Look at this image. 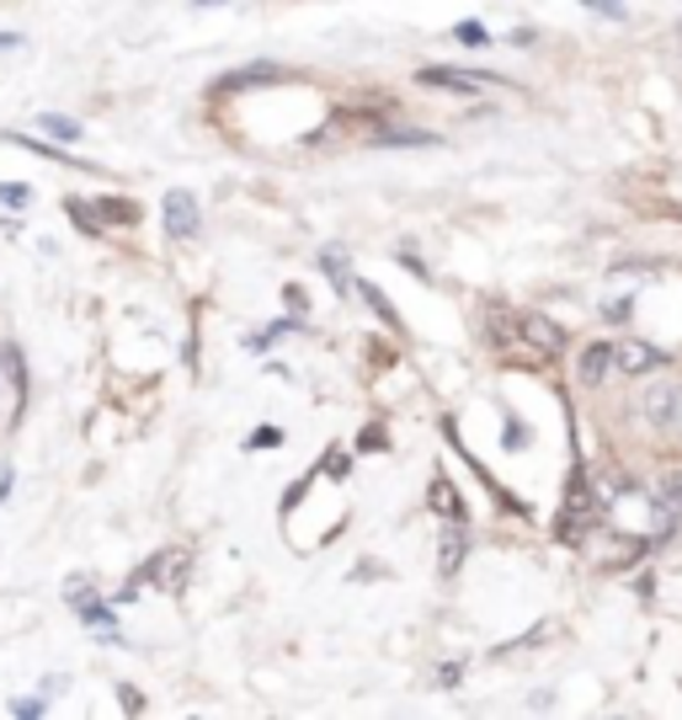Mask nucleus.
I'll use <instances>...</instances> for the list:
<instances>
[{
  "instance_id": "f257e3e1",
  "label": "nucleus",
  "mask_w": 682,
  "mask_h": 720,
  "mask_svg": "<svg viewBox=\"0 0 682 720\" xmlns=\"http://www.w3.org/2000/svg\"><path fill=\"white\" fill-rule=\"evenodd\" d=\"M416 81L432 91H453V96H470L480 86H502V75H485V70H453V64H421Z\"/></svg>"
},
{
  "instance_id": "f03ea898",
  "label": "nucleus",
  "mask_w": 682,
  "mask_h": 720,
  "mask_svg": "<svg viewBox=\"0 0 682 720\" xmlns=\"http://www.w3.org/2000/svg\"><path fill=\"white\" fill-rule=\"evenodd\" d=\"M640 411H646V421L655 432H682V385H672V379L651 385L640 395Z\"/></svg>"
},
{
  "instance_id": "7ed1b4c3",
  "label": "nucleus",
  "mask_w": 682,
  "mask_h": 720,
  "mask_svg": "<svg viewBox=\"0 0 682 720\" xmlns=\"http://www.w3.org/2000/svg\"><path fill=\"white\" fill-rule=\"evenodd\" d=\"M517 342L528 347V353H538V358H555L565 347V331L549 321V315H538V310H523L517 315Z\"/></svg>"
},
{
  "instance_id": "20e7f679",
  "label": "nucleus",
  "mask_w": 682,
  "mask_h": 720,
  "mask_svg": "<svg viewBox=\"0 0 682 720\" xmlns=\"http://www.w3.org/2000/svg\"><path fill=\"white\" fill-rule=\"evenodd\" d=\"M187 571H192L187 550H160V555H155V561H149V566L139 571V576H145V582H155V587H166V593H181Z\"/></svg>"
},
{
  "instance_id": "39448f33",
  "label": "nucleus",
  "mask_w": 682,
  "mask_h": 720,
  "mask_svg": "<svg viewBox=\"0 0 682 720\" xmlns=\"http://www.w3.org/2000/svg\"><path fill=\"white\" fill-rule=\"evenodd\" d=\"M198 225H203V219H198V198L181 192V187H171V192H166V230H171L177 240H192L198 236Z\"/></svg>"
},
{
  "instance_id": "423d86ee",
  "label": "nucleus",
  "mask_w": 682,
  "mask_h": 720,
  "mask_svg": "<svg viewBox=\"0 0 682 720\" xmlns=\"http://www.w3.org/2000/svg\"><path fill=\"white\" fill-rule=\"evenodd\" d=\"M592 518H597V508L587 502V480L576 476L570 480V497H565V512H560V529H555V534H560V540H576Z\"/></svg>"
},
{
  "instance_id": "0eeeda50",
  "label": "nucleus",
  "mask_w": 682,
  "mask_h": 720,
  "mask_svg": "<svg viewBox=\"0 0 682 720\" xmlns=\"http://www.w3.org/2000/svg\"><path fill=\"white\" fill-rule=\"evenodd\" d=\"M277 81H288V70L283 64H245V70H230L224 81H219V96H235V91H251V86H277Z\"/></svg>"
},
{
  "instance_id": "6e6552de",
  "label": "nucleus",
  "mask_w": 682,
  "mask_h": 720,
  "mask_svg": "<svg viewBox=\"0 0 682 720\" xmlns=\"http://www.w3.org/2000/svg\"><path fill=\"white\" fill-rule=\"evenodd\" d=\"M427 508L438 512V518H443V523H464V518H470V508H464V497H459V491H453V480H432V486H427Z\"/></svg>"
},
{
  "instance_id": "1a4fd4ad",
  "label": "nucleus",
  "mask_w": 682,
  "mask_h": 720,
  "mask_svg": "<svg viewBox=\"0 0 682 720\" xmlns=\"http://www.w3.org/2000/svg\"><path fill=\"white\" fill-rule=\"evenodd\" d=\"M464 555H470V540H464V523H448L443 540H438V571L453 576V571L464 566Z\"/></svg>"
},
{
  "instance_id": "9d476101",
  "label": "nucleus",
  "mask_w": 682,
  "mask_h": 720,
  "mask_svg": "<svg viewBox=\"0 0 682 720\" xmlns=\"http://www.w3.org/2000/svg\"><path fill=\"white\" fill-rule=\"evenodd\" d=\"M613 363H619L623 374H651V368L667 363V353H661V347H646V342H634V347H613Z\"/></svg>"
},
{
  "instance_id": "9b49d317",
  "label": "nucleus",
  "mask_w": 682,
  "mask_h": 720,
  "mask_svg": "<svg viewBox=\"0 0 682 720\" xmlns=\"http://www.w3.org/2000/svg\"><path fill=\"white\" fill-rule=\"evenodd\" d=\"M608 368H613V347H608V342H592V347L581 353V385L597 390V385L608 379Z\"/></svg>"
},
{
  "instance_id": "f8f14e48",
  "label": "nucleus",
  "mask_w": 682,
  "mask_h": 720,
  "mask_svg": "<svg viewBox=\"0 0 682 720\" xmlns=\"http://www.w3.org/2000/svg\"><path fill=\"white\" fill-rule=\"evenodd\" d=\"M655 502L678 518L682 512V470H661V480H655Z\"/></svg>"
},
{
  "instance_id": "ddd939ff",
  "label": "nucleus",
  "mask_w": 682,
  "mask_h": 720,
  "mask_svg": "<svg viewBox=\"0 0 682 720\" xmlns=\"http://www.w3.org/2000/svg\"><path fill=\"white\" fill-rule=\"evenodd\" d=\"M96 213H102V219H113V225H134V219H139V209H134L128 198H102V204H96Z\"/></svg>"
},
{
  "instance_id": "4468645a",
  "label": "nucleus",
  "mask_w": 682,
  "mask_h": 720,
  "mask_svg": "<svg viewBox=\"0 0 682 720\" xmlns=\"http://www.w3.org/2000/svg\"><path fill=\"white\" fill-rule=\"evenodd\" d=\"M64 209L75 213V225H81L86 236H96V230H102V213H96V204H86V198H70Z\"/></svg>"
},
{
  "instance_id": "2eb2a0df",
  "label": "nucleus",
  "mask_w": 682,
  "mask_h": 720,
  "mask_svg": "<svg viewBox=\"0 0 682 720\" xmlns=\"http://www.w3.org/2000/svg\"><path fill=\"white\" fill-rule=\"evenodd\" d=\"M512 336H517V315L491 310V342H496V347H512Z\"/></svg>"
},
{
  "instance_id": "dca6fc26",
  "label": "nucleus",
  "mask_w": 682,
  "mask_h": 720,
  "mask_svg": "<svg viewBox=\"0 0 682 720\" xmlns=\"http://www.w3.org/2000/svg\"><path fill=\"white\" fill-rule=\"evenodd\" d=\"M43 128H49L54 139H64V145H70V139H81V123H75V118H60V113H43Z\"/></svg>"
},
{
  "instance_id": "f3484780",
  "label": "nucleus",
  "mask_w": 682,
  "mask_h": 720,
  "mask_svg": "<svg viewBox=\"0 0 682 720\" xmlns=\"http://www.w3.org/2000/svg\"><path fill=\"white\" fill-rule=\"evenodd\" d=\"M374 145H438V134H416V128H400V134H374Z\"/></svg>"
},
{
  "instance_id": "a211bd4d",
  "label": "nucleus",
  "mask_w": 682,
  "mask_h": 720,
  "mask_svg": "<svg viewBox=\"0 0 682 720\" xmlns=\"http://www.w3.org/2000/svg\"><path fill=\"white\" fill-rule=\"evenodd\" d=\"M321 268L330 272V283H336V289H347V257H336V251H326V257H321Z\"/></svg>"
},
{
  "instance_id": "6ab92c4d",
  "label": "nucleus",
  "mask_w": 682,
  "mask_h": 720,
  "mask_svg": "<svg viewBox=\"0 0 682 720\" xmlns=\"http://www.w3.org/2000/svg\"><path fill=\"white\" fill-rule=\"evenodd\" d=\"M357 294H363V300L374 304V310H379V315H385L389 326H395V310H389V300H385V294H379V289H374V283H357Z\"/></svg>"
},
{
  "instance_id": "aec40b11",
  "label": "nucleus",
  "mask_w": 682,
  "mask_h": 720,
  "mask_svg": "<svg viewBox=\"0 0 682 720\" xmlns=\"http://www.w3.org/2000/svg\"><path fill=\"white\" fill-rule=\"evenodd\" d=\"M581 6H592V11H602L608 22H623V17H629V6H623V0H581Z\"/></svg>"
},
{
  "instance_id": "412c9836",
  "label": "nucleus",
  "mask_w": 682,
  "mask_h": 720,
  "mask_svg": "<svg viewBox=\"0 0 682 720\" xmlns=\"http://www.w3.org/2000/svg\"><path fill=\"white\" fill-rule=\"evenodd\" d=\"M0 198H6V209H28V204H32L28 187H0Z\"/></svg>"
},
{
  "instance_id": "4be33fe9",
  "label": "nucleus",
  "mask_w": 682,
  "mask_h": 720,
  "mask_svg": "<svg viewBox=\"0 0 682 720\" xmlns=\"http://www.w3.org/2000/svg\"><path fill=\"white\" fill-rule=\"evenodd\" d=\"M523 444H528V427L512 417V421H506V449H523Z\"/></svg>"
},
{
  "instance_id": "5701e85b",
  "label": "nucleus",
  "mask_w": 682,
  "mask_h": 720,
  "mask_svg": "<svg viewBox=\"0 0 682 720\" xmlns=\"http://www.w3.org/2000/svg\"><path fill=\"white\" fill-rule=\"evenodd\" d=\"M347 470H353V459H347V453H330V459H326V476L330 480H347Z\"/></svg>"
},
{
  "instance_id": "b1692460",
  "label": "nucleus",
  "mask_w": 682,
  "mask_h": 720,
  "mask_svg": "<svg viewBox=\"0 0 682 720\" xmlns=\"http://www.w3.org/2000/svg\"><path fill=\"white\" fill-rule=\"evenodd\" d=\"M277 444H283V432H277V427H262V432L251 438V449H277Z\"/></svg>"
},
{
  "instance_id": "393cba45",
  "label": "nucleus",
  "mask_w": 682,
  "mask_h": 720,
  "mask_svg": "<svg viewBox=\"0 0 682 720\" xmlns=\"http://www.w3.org/2000/svg\"><path fill=\"white\" fill-rule=\"evenodd\" d=\"M389 438H385V427L374 421V427H363V449H385Z\"/></svg>"
},
{
  "instance_id": "a878e982",
  "label": "nucleus",
  "mask_w": 682,
  "mask_h": 720,
  "mask_svg": "<svg viewBox=\"0 0 682 720\" xmlns=\"http://www.w3.org/2000/svg\"><path fill=\"white\" fill-rule=\"evenodd\" d=\"M459 43H485V28L480 22H459Z\"/></svg>"
},
{
  "instance_id": "bb28decb",
  "label": "nucleus",
  "mask_w": 682,
  "mask_h": 720,
  "mask_svg": "<svg viewBox=\"0 0 682 720\" xmlns=\"http://www.w3.org/2000/svg\"><path fill=\"white\" fill-rule=\"evenodd\" d=\"M11 716H43V699H17V705H11Z\"/></svg>"
},
{
  "instance_id": "cd10ccee",
  "label": "nucleus",
  "mask_w": 682,
  "mask_h": 720,
  "mask_svg": "<svg viewBox=\"0 0 682 720\" xmlns=\"http://www.w3.org/2000/svg\"><path fill=\"white\" fill-rule=\"evenodd\" d=\"M192 6H230V0H192Z\"/></svg>"
}]
</instances>
